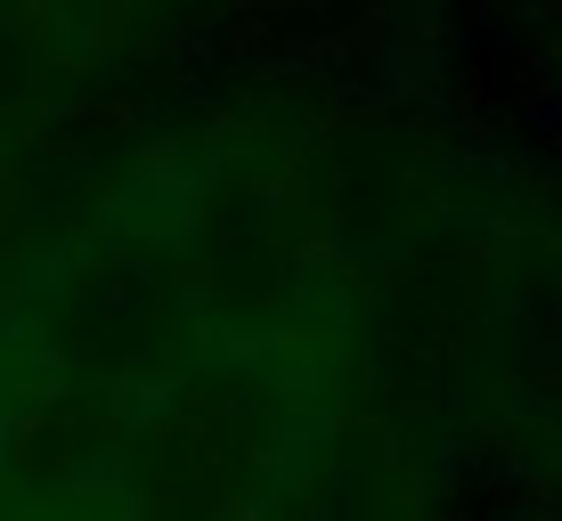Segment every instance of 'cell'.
Here are the masks:
<instances>
[{
	"label": "cell",
	"instance_id": "obj_2",
	"mask_svg": "<svg viewBox=\"0 0 562 521\" xmlns=\"http://www.w3.org/2000/svg\"><path fill=\"white\" fill-rule=\"evenodd\" d=\"M464 9V49L490 57L514 82V131L562 163V0H457Z\"/></svg>",
	"mask_w": 562,
	"mask_h": 521
},
{
	"label": "cell",
	"instance_id": "obj_4",
	"mask_svg": "<svg viewBox=\"0 0 562 521\" xmlns=\"http://www.w3.org/2000/svg\"><path fill=\"white\" fill-rule=\"evenodd\" d=\"M25 196H33V188H0V228H9V212L25 204Z\"/></svg>",
	"mask_w": 562,
	"mask_h": 521
},
{
	"label": "cell",
	"instance_id": "obj_1",
	"mask_svg": "<svg viewBox=\"0 0 562 521\" xmlns=\"http://www.w3.org/2000/svg\"><path fill=\"white\" fill-rule=\"evenodd\" d=\"M171 66L131 0H0V188H42Z\"/></svg>",
	"mask_w": 562,
	"mask_h": 521
},
{
	"label": "cell",
	"instance_id": "obj_5",
	"mask_svg": "<svg viewBox=\"0 0 562 521\" xmlns=\"http://www.w3.org/2000/svg\"><path fill=\"white\" fill-rule=\"evenodd\" d=\"M497 521H538V513H497Z\"/></svg>",
	"mask_w": 562,
	"mask_h": 521
},
{
	"label": "cell",
	"instance_id": "obj_3",
	"mask_svg": "<svg viewBox=\"0 0 562 521\" xmlns=\"http://www.w3.org/2000/svg\"><path fill=\"white\" fill-rule=\"evenodd\" d=\"M131 9H139L147 25H155V42L188 66V57H221V49L278 42L310 0H131Z\"/></svg>",
	"mask_w": 562,
	"mask_h": 521
}]
</instances>
